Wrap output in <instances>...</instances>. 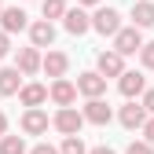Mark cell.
Returning <instances> with one entry per match:
<instances>
[{"mask_svg": "<svg viewBox=\"0 0 154 154\" xmlns=\"http://www.w3.org/2000/svg\"><path fill=\"white\" fill-rule=\"evenodd\" d=\"M29 154H59V150H55V147H51V143H37V147H33V150H29Z\"/></svg>", "mask_w": 154, "mask_h": 154, "instance_id": "cell-26", "label": "cell"}, {"mask_svg": "<svg viewBox=\"0 0 154 154\" xmlns=\"http://www.w3.org/2000/svg\"><path fill=\"white\" fill-rule=\"evenodd\" d=\"M18 99H22L26 110H41V103L48 99V88L44 85H22L18 88Z\"/></svg>", "mask_w": 154, "mask_h": 154, "instance_id": "cell-12", "label": "cell"}, {"mask_svg": "<svg viewBox=\"0 0 154 154\" xmlns=\"http://www.w3.org/2000/svg\"><path fill=\"white\" fill-rule=\"evenodd\" d=\"M95 73H99L103 81H106V77H121V73H125V59H121L118 51H99V59H95Z\"/></svg>", "mask_w": 154, "mask_h": 154, "instance_id": "cell-5", "label": "cell"}, {"mask_svg": "<svg viewBox=\"0 0 154 154\" xmlns=\"http://www.w3.org/2000/svg\"><path fill=\"white\" fill-rule=\"evenodd\" d=\"M41 11H44V22L63 18V15H66V0H41Z\"/></svg>", "mask_w": 154, "mask_h": 154, "instance_id": "cell-19", "label": "cell"}, {"mask_svg": "<svg viewBox=\"0 0 154 154\" xmlns=\"http://www.w3.org/2000/svg\"><path fill=\"white\" fill-rule=\"evenodd\" d=\"M29 41H33V48L41 51V48H51V41H55V26L51 22H29Z\"/></svg>", "mask_w": 154, "mask_h": 154, "instance_id": "cell-10", "label": "cell"}, {"mask_svg": "<svg viewBox=\"0 0 154 154\" xmlns=\"http://www.w3.org/2000/svg\"><path fill=\"white\" fill-rule=\"evenodd\" d=\"M118 118H121V125H125V128H143L147 110H143L140 103H132V99H128V103L121 106V114H118Z\"/></svg>", "mask_w": 154, "mask_h": 154, "instance_id": "cell-15", "label": "cell"}, {"mask_svg": "<svg viewBox=\"0 0 154 154\" xmlns=\"http://www.w3.org/2000/svg\"><path fill=\"white\" fill-rule=\"evenodd\" d=\"M88 154H114V150H110V147H92Z\"/></svg>", "mask_w": 154, "mask_h": 154, "instance_id": "cell-28", "label": "cell"}, {"mask_svg": "<svg viewBox=\"0 0 154 154\" xmlns=\"http://www.w3.org/2000/svg\"><path fill=\"white\" fill-rule=\"evenodd\" d=\"M132 26H136L140 33L154 26V4H150V0H140V4H132Z\"/></svg>", "mask_w": 154, "mask_h": 154, "instance_id": "cell-16", "label": "cell"}, {"mask_svg": "<svg viewBox=\"0 0 154 154\" xmlns=\"http://www.w3.org/2000/svg\"><path fill=\"white\" fill-rule=\"evenodd\" d=\"M140 48H143V33H140L136 26H128V29L121 26L118 33H114V48H110V51H118L121 59H125V55H136Z\"/></svg>", "mask_w": 154, "mask_h": 154, "instance_id": "cell-1", "label": "cell"}, {"mask_svg": "<svg viewBox=\"0 0 154 154\" xmlns=\"http://www.w3.org/2000/svg\"><path fill=\"white\" fill-rule=\"evenodd\" d=\"M66 66H70V59H66L63 51H48L44 59H41V70H44L48 77H55V81H59V77L66 73Z\"/></svg>", "mask_w": 154, "mask_h": 154, "instance_id": "cell-14", "label": "cell"}, {"mask_svg": "<svg viewBox=\"0 0 154 154\" xmlns=\"http://www.w3.org/2000/svg\"><path fill=\"white\" fill-rule=\"evenodd\" d=\"M22 132H26V136H41V132H48V114L44 110H26L22 114Z\"/></svg>", "mask_w": 154, "mask_h": 154, "instance_id": "cell-13", "label": "cell"}, {"mask_svg": "<svg viewBox=\"0 0 154 154\" xmlns=\"http://www.w3.org/2000/svg\"><path fill=\"white\" fill-rule=\"evenodd\" d=\"M51 125L59 128L63 136H77V132H81V125H85V118H81V114H77L73 106H63V110L51 118Z\"/></svg>", "mask_w": 154, "mask_h": 154, "instance_id": "cell-4", "label": "cell"}, {"mask_svg": "<svg viewBox=\"0 0 154 154\" xmlns=\"http://www.w3.org/2000/svg\"><path fill=\"white\" fill-rule=\"evenodd\" d=\"M140 106H143V110L150 114V118H154V88H150V92H143V99H140Z\"/></svg>", "mask_w": 154, "mask_h": 154, "instance_id": "cell-24", "label": "cell"}, {"mask_svg": "<svg viewBox=\"0 0 154 154\" xmlns=\"http://www.w3.org/2000/svg\"><path fill=\"white\" fill-rule=\"evenodd\" d=\"M18 88H22L18 70L15 66H4V70H0V95H18Z\"/></svg>", "mask_w": 154, "mask_h": 154, "instance_id": "cell-18", "label": "cell"}, {"mask_svg": "<svg viewBox=\"0 0 154 154\" xmlns=\"http://www.w3.org/2000/svg\"><path fill=\"white\" fill-rule=\"evenodd\" d=\"M77 4H85V8H95V4H99V0H77Z\"/></svg>", "mask_w": 154, "mask_h": 154, "instance_id": "cell-30", "label": "cell"}, {"mask_svg": "<svg viewBox=\"0 0 154 154\" xmlns=\"http://www.w3.org/2000/svg\"><path fill=\"white\" fill-rule=\"evenodd\" d=\"M18 29H29V18H26V11L22 8H4L0 11V33H18Z\"/></svg>", "mask_w": 154, "mask_h": 154, "instance_id": "cell-7", "label": "cell"}, {"mask_svg": "<svg viewBox=\"0 0 154 154\" xmlns=\"http://www.w3.org/2000/svg\"><path fill=\"white\" fill-rule=\"evenodd\" d=\"M143 143H154V118L143 121Z\"/></svg>", "mask_w": 154, "mask_h": 154, "instance_id": "cell-25", "label": "cell"}, {"mask_svg": "<svg viewBox=\"0 0 154 154\" xmlns=\"http://www.w3.org/2000/svg\"><path fill=\"white\" fill-rule=\"evenodd\" d=\"M92 29L103 33V37H114V33L121 29V15L114 11V8H99V11L92 15Z\"/></svg>", "mask_w": 154, "mask_h": 154, "instance_id": "cell-2", "label": "cell"}, {"mask_svg": "<svg viewBox=\"0 0 154 154\" xmlns=\"http://www.w3.org/2000/svg\"><path fill=\"white\" fill-rule=\"evenodd\" d=\"M15 70H18V73H26V77L37 73V70H41V51H37L33 44L22 48V51H18V66H15Z\"/></svg>", "mask_w": 154, "mask_h": 154, "instance_id": "cell-17", "label": "cell"}, {"mask_svg": "<svg viewBox=\"0 0 154 154\" xmlns=\"http://www.w3.org/2000/svg\"><path fill=\"white\" fill-rule=\"evenodd\" d=\"M8 51H11V37H8V33H0V59H4Z\"/></svg>", "mask_w": 154, "mask_h": 154, "instance_id": "cell-27", "label": "cell"}, {"mask_svg": "<svg viewBox=\"0 0 154 154\" xmlns=\"http://www.w3.org/2000/svg\"><path fill=\"white\" fill-rule=\"evenodd\" d=\"M125 154H154V147H150V143H143V140H132Z\"/></svg>", "mask_w": 154, "mask_h": 154, "instance_id": "cell-22", "label": "cell"}, {"mask_svg": "<svg viewBox=\"0 0 154 154\" xmlns=\"http://www.w3.org/2000/svg\"><path fill=\"white\" fill-rule=\"evenodd\" d=\"M140 59H143V66H147V70H154V41L140 48Z\"/></svg>", "mask_w": 154, "mask_h": 154, "instance_id": "cell-23", "label": "cell"}, {"mask_svg": "<svg viewBox=\"0 0 154 154\" xmlns=\"http://www.w3.org/2000/svg\"><path fill=\"white\" fill-rule=\"evenodd\" d=\"M63 26H66V33L81 37V33H88V29H92V18H88L81 8H66V15H63Z\"/></svg>", "mask_w": 154, "mask_h": 154, "instance_id": "cell-9", "label": "cell"}, {"mask_svg": "<svg viewBox=\"0 0 154 154\" xmlns=\"http://www.w3.org/2000/svg\"><path fill=\"white\" fill-rule=\"evenodd\" d=\"M73 88L81 92V95H88V99H103L106 81H103V77L95 73V70H88V73H81V77H77V85H73Z\"/></svg>", "mask_w": 154, "mask_h": 154, "instance_id": "cell-6", "label": "cell"}, {"mask_svg": "<svg viewBox=\"0 0 154 154\" xmlns=\"http://www.w3.org/2000/svg\"><path fill=\"white\" fill-rule=\"evenodd\" d=\"M0 154H26L22 136H4V140H0Z\"/></svg>", "mask_w": 154, "mask_h": 154, "instance_id": "cell-20", "label": "cell"}, {"mask_svg": "<svg viewBox=\"0 0 154 154\" xmlns=\"http://www.w3.org/2000/svg\"><path fill=\"white\" fill-rule=\"evenodd\" d=\"M81 118H85V121H92V125H110L114 114H110V106H106L103 99H88V103H85V110H81Z\"/></svg>", "mask_w": 154, "mask_h": 154, "instance_id": "cell-11", "label": "cell"}, {"mask_svg": "<svg viewBox=\"0 0 154 154\" xmlns=\"http://www.w3.org/2000/svg\"><path fill=\"white\" fill-rule=\"evenodd\" d=\"M48 95H51V103L55 106H73V99H77V88H73V81H66V77H59V81H51V88H48Z\"/></svg>", "mask_w": 154, "mask_h": 154, "instance_id": "cell-8", "label": "cell"}, {"mask_svg": "<svg viewBox=\"0 0 154 154\" xmlns=\"http://www.w3.org/2000/svg\"><path fill=\"white\" fill-rule=\"evenodd\" d=\"M59 154H88V147H85V140H81V136H66V140H63V147H59Z\"/></svg>", "mask_w": 154, "mask_h": 154, "instance_id": "cell-21", "label": "cell"}, {"mask_svg": "<svg viewBox=\"0 0 154 154\" xmlns=\"http://www.w3.org/2000/svg\"><path fill=\"white\" fill-rule=\"evenodd\" d=\"M4 132H8V118H4V114H0V136H4Z\"/></svg>", "mask_w": 154, "mask_h": 154, "instance_id": "cell-29", "label": "cell"}, {"mask_svg": "<svg viewBox=\"0 0 154 154\" xmlns=\"http://www.w3.org/2000/svg\"><path fill=\"white\" fill-rule=\"evenodd\" d=\"M0 11H4V4H0Z\"/></svg>", "mask_w": 154, "mask_h": 154, "instance_id": "cell-31", "label": "cell"}, {"mask_svg": "<svg viewBox=\"0 0 154 154\" xmlns=\"http://www.w3.org/2000/svg\"><path fill=\"white\" fill-rule=\"evenodd\" d=\"M118 92L125 95V99H136V95L147 92V77H143L140 70H125V73L118 77Z\"/></svg>", "mask_w": 154, "mask_h": 154, "instance_id": "cell-3", "label": "cell"}]
</instances>
